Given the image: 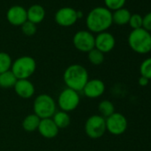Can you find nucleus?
Returning a JSON list of instances; mask_svg holds the SVG:
<instances>
[{"label": "nucleus", "instance_id": "obj_4", "mask_svg": "<svg viewBox=\"0 0 151 151\" xmlns=\"http://www.w3.org/2000/svg\"><path fill=\"white\" fill-rule=\"evenodd\" d=\"M37 69V62L30 56H22L16 59L11 67V71L17 79H28Z\"/></svg>", "mask_w": 151, "mask_h": 151}, {"label": "nucleus", "instance_id": "obj_29", "mask_svg": "<svg viewBox=\"0 0 151 151\" xmlns=\"http://www.w3.org/2000/svg\"><path fill=\"white\" fill-rule=\"evenodd\" d=\"M148 82H149L148 79H147V78H144V77H141V76H140V78H139V80H138V83H139V85L140 86H147Z\"/></svg>", "mask_w": 151, "mask_h": 151}, {"label": "nucleus", "instance_id": "obj_7", "mask_svg": "<svg viewBox=\"0 0 151 151\" xmlns=\"http://www.w3.org/2000/svg\"><path fill=\"white\" fill-rule=\"evenodd\" d=\"M80 102V97L78 92L66 88L59 95L58 105L62 111L70 112L77 109Z\"/></svg>", "mask_w": 151, "mask_h": 151}, {"label": "nucleus", "instance_id": "obj_23", "mask_svg": "<svg viewBox=\"0 0 151 151\" xmlns=\"http://www.w3.org/2000/svg\"><path fill=\"white\" fill-rule=\"evenodd\" d=\"M87 53H88V60L93 65L98 66L102 64V62L104 61V53L96 48H93Z\"/></svg>", "mask_w": 151, "mask_h": 151}, {"label": "nucleus", "instance_id": "obj_11", "mask_svg": "<svg viewBox=\"0 0 151 151\" xmlns=\"http://www.w3.org/2000/svg\"><path fill=\"white\" fill-rule=\"evenodd\" d=\"M116 45L114 36L107 31L99 33L95 37V48L103 53L111 52Z\"/></svg>", "mask_w": 151, "mask_h": 151}, {"label": "nucleus", "instance_id": "obj_2", "mask_svg": "<svg viewBox=\"0 0 151 151\" xmlns=\"http://www.w3.org/2000/svg\"><path fill=\"white\" fill-rule=\"evenodd\" d=\"M63 80L68 88L78 93L83 91L89 80L88 72L84 66L73 64L66 68L63 75Z\"/></svg>", "mask_w": 151, "mask_h": 151}, {"label": "nucleus", "instance_id": "obj_1", "mask_svg": "<svg viewBox=\"0 0 151 151\" xmlns=\"http://www.w3.org/2000/svg\"><path fill=\"white\" fill-rule=\"evenodd\" d=\"M86 26L92 33H101L106 31L113 23L112 12L104 6L92 9L86 20Z\"/></svg>", "mask_w": 151, "mask_h": 151}, {"label": "nucleus", "instance_id": "obj_17", "mask_svg": "<svg viewBox=\"0 0 151 151\" xmlns=\"http://www.w3.org/2000/svg\"><path fill=\"white\" fill-rule=\"evenodd\" d=\"M132 14L130 11L126 8H120L116 11H113L112 13V21L113 23H116L117 25H125L129 22V20L131 18Z\"/></svg>", "mask_w": 151, "mask_h": 151}, {"label": "nucleus", "instance_id": "obj_9", "mask_svg": "<svg viewBox=\"0 0 151 151\" xmlns=\"http://www.w3.org/2000/svg\"><path fill=\"white\" fill-rule=\"evenodd\" d=\"M128 122L126 117L121 114L115 112L106 118L107 131L113 135H121L127 129Z\"/></svg>", "mask_w": 151, "mask_h": 151}, {"label": "nucleus", "instance_id": "obj_19", "mask_svg": "<svg viewBox=\"0 0 151 151\" xmlns=\"http://www.w3.org/2000/svg\"><path fill=\"white\" fill-rule=\"evenodd\" d=\"M40 120L41 119L35 114L28 115L22 121V127L26 132H35L38 128Z\"/></svg>", "mask_w": 151, "mask_h": 151}, {"label": "nucleus", "instance_id": "obj_16", "mask_svg": "<svg viewBox=\"0 0 151 151\" xmlns=\"http://www.w3.org/2000/svg\"><path fill=\"white\" fill-rule=\"evenodd\" d=\"M45 17V10L41 5H32L27 10V20L36 25L42 22Z\"/></svg>", "mask_w": 151, "mask_h": 151}, {"label": "nucleus", "instance_id": "obj_3", "mask_svg": "<svg viewBox=\"0 0 151 151\" xmlns=\"http://www.w3.org/2000/svg\"><path fill=\"white\" fill-rule=\"evenodd\" d=\"M128 44L137 53H148L151 51V33L143 28L132 29L128 36Z\"/></svg>", "mask_w": 151, "mask_h": 151}, {"label": "nucleus", "instance_id": "obj_25", "mask_svg": "<svg viewBox=\"0 0 151 151\" xmlns=\"http://www.w3.org/2000/svg\"><path fill=\"white\" fill-rule=\"evenodd\" d=\"M126 0H104L106 8L109 11H116L117 9L123 8Z\"/></svg>", "mask_w": 151, "mask_h": 151}, {"label": "nucleus", "instance_id": "obj_13", "mask_svg": "<svg viewBox=\"0 0 151 151\" xmlns=\"http://www.w3.org/2000/svg\"><path fill=\"white\" fill-rule=\"evenodd\" d=\"M84 94L90 99H96L101 97L105 92V85L103 81L98 78L88 80L83 89Z\"/></svg>", "mask_w": 151, "mask_h": 151}, {"label": "nucleus", "instance_id": "obj_14", "mask_svg": "<svg viewBox=\"0 0 151 151\" xmlns=\"http://www.w3.org/2000/svg\"><path fill=\"white\" fill-rule=\"evenodd\" d=\"M37 130L39 133L46 139H53L59 133V128L52 118L41 119Z\"/></svg>", "mask_w": 151, "mask_h": 151}, {"label": "nucleus", "instance_id": "obj_27", "mask_svg": "<svg viewBox=\"0 0 151 151\" xmlns=\"http://www.w3.org/2000/svg\"><path fill=\"white\" fill-rule=\"evenodd\" d=\"M22 31L24 35L28 36V37H31L34 36L37 32V25L27 21L25 22L22 26Z\"/></svg>", "mask_w": 151, "mask_h": 151}, {"label": "nucleus", "instance_id": "obj_20", "mask_svg": "<svg viewBox=\"0 0 151 151\" xmlns=\"http://www.w3.org/2000/svg\"><path fill=\"white\" fill-rule=\"evenodd\" d=\"M54 122V124L57 125V127L59 129H64L66 127H68L70 124V116L69 115L65 112V111H58L55 112L54 115L52 116V118Z\"/></svg>", "mask_w": 151, "mask_h": 151}, {"label": "nucleus", "instance_id": "obj_6", "mask_svg": "<svg viewBox=\"0 0 151 151\" xmlns=\"http://www.w3.org/2000/svg\"><path fill=\"white\" fill-rule=\"evenodd\" d=\"M85 131L91 139H99L102 137L107 131L106 119L101 115H93L90 116L85 124Z\"/></svg>", "mask_w": 151, "mask_h": 151}, {"label": "nucleus", "instance_id": "obj_28", "mask_svg": "<svg viewBox=\"0 0 151 151\" xmlns=\"http://www.w3.org/2000/svg\"><path fill=\"white\" fill-rule=\"evenodd\" d=\"M142 28L147 30L148 32L151 31V12L147 13L144 17H143V23H142Z\"/></svg>", "mask_w": 151, "mask_h": 151}, {"label": "nucleus", "instance_id": "obj_10", "mask_svg": "<svg viewBox=\"0 0 151 151\" xmlns=\"http://www.w3.org/2000/svg\"><path fill=\"white\" fill-rule=\"evenodd\" d=\"M78 20V11L72 7H62L54 15L55 22L61 27H70L77 22Z\"/></svg>", "mask_w": 151, "mask_h": 151}, {"label": "nucleus", "instance_id": "obj_26", "mask_svg": "<svg viewBox=\"0 0 151 151\" xmlns=\"http://www.w3.org/2000/svg\"><path fill=\"white\" fill-rule=\"evenodd\" d=\"M129 25L132 29H137L142 28L143 23V17L139 14H134L131 15V18L129 20Z\"/></svg>", "mask_w": 151, "mask_h": 151}, {"label": "nucleus", "instance_id": "obj_21", "mask_svg": "<svg viewBox=\"0 0 151 151\" xmlns=\"http://www.w3.org/2000/svg\"><path fill=\"white\" fill-rule=\"evenodd\" d=\"M98 109H99V112L101 113V116L102 117H104L105 119L107 117H109V116H111L113 113H115L114 104L108 100H104V101H101L99 103Z\"/></svg>", "mask_w": 151, "mask_h": 151}, {"label": "nucleus", "instance_id": "obj_24", "mask_svg": "<svg viewBox=\"0 0 151 151\" xmlns=\"http://www.w3.org/2000/svg\"><path fill=\"white\" fill-rule=\"evenodd\" d=\"M139 72L141 77L151 80V57L144 60L139 66Z\"/></svg>", "mask_w": 151, "mask_h": 151}, {"label": "nucleus", "instance_id": "obj_18", "mask_svg": "<svg viewBox=\"0 0 151 151\" xmlns=\"http://www.w3.org/2000/svg\"><path fill=\"white\" fill-rule=\"evenodd\" d=\"M17 78L11 70L0 74V87L4 89H8L14 87Z\"/></svg>", "mask_w": 151, "mask_h": 151}, {"label": "nucleus", "instance_id": "obj_5", "mask_svg": "<svg viewBox=\"0 0 151 151\" xmlns=\"http://www.w3.org/2000/svg\"><path fill=\"white\" fill-rule=\"evenodd\" d=\"M33 109L34 114L37 115L40 119L52 118L56 112V103L50 95L43 93L35 99Z\"/></svg>", "mask_w": 151, "mask_h": 151}, {"label": "nucleus", "instance_id": "obj_12", "mask_svg": "<svg viewBox=\"0 0 151 151\" xmlns=\"http://www.w3.org/2000/svg\"><path fill=\"white\" fill-rule=\"evenodd\" d=\"M6 19L8 22L14 26H22L27 22V10L22 6H11L6 12Z\"/></svg>", "mask_w": 151, "mask_h": 151}, {"label": "nucleus", "instance_id": "obj_8", "mask_svg": "<svg viewBox=\"0 0 151 151\" xmlns=\"http://www.w3.org/2000/svg\"><path fill=\"white\" fill-rule=\"evenodd\" d=\"M76 49L82 52H89L95 48V37L89 30H79L73 37Z\"/></svg>", "mask_w": 151, "mask_h": 151}, {"label": "nucleus", "instance_id": "obj_15", "mask_svg": "<svg viewBox=\"0 0 151 151\" xmlns=\"http://www.w3.org/2000/svg\"><path fill=\"white\" fill-rule=\"evenodd\" d=\"M14 88L17 95L22 99H29L35 93V86L28 79H18Z\"/></svg>", "mask_w": 151, "mask_h": 151}, {"label": "nucleus", "instance_id": "obj_22", "mask_svg": "<svg viewBox=\"0 0 151 151\" xmlns=\"http://www.w3.org/2000/svg\"><path fill=\"white\" fill-rule=\"evenodd\" d=\"M13 61L11 56L5 52H0V74L10 70Z\"/></svg>", "mask_w": 151, "mask_h": 151}]
</instances>
